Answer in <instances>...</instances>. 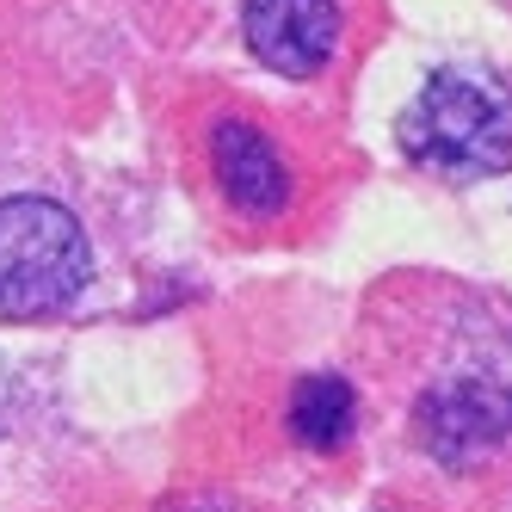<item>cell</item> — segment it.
<instances>
[{
	"mask_svg": "<svg viewBox=\"0 0 512 512\" xmlns=\"http://www.w3.org/2000/svg\"><path fill=\"white\" fill-rule=\"evenodd\" d=\"M247 50L278 75H315L340 44L334 0H247L241 13Z\"/></svg>",
	"mask_w": 512,
	"mask_h": 512,
	"instance_id": "3",
	"label": "cell"
},
{
	"mask_svg": "<svg viewBox=\"0 0 512 512\" xmlns=\"http://www.w3.org/2000/svg\"><path fill=\"white\" fill-rule=\"evenodd\" d=\"M352 420H358V401H352L346 377L315 371L290 389V432H297L309 451H340L352 438Z\"/></svg>",
	"mask_w": 512,
	"mask_h": 512,
	"instance_id": "5",
	"label": "cell"
},
{
	"mask_svg": "<svg viewBox=\"0 0 512 512\" xmlns=\"http://www.w3.org/2000/svg\"><path fill=\"white\" fill-rule=\"evenodd\" d=\"M93 278V247L56 198H0V321L68 309Z\"/></svg>",
	"mask_w": 512,
	"mask_h": 512,
	"instance_id": "2",
	"label": "cell"
},
{
	"mask_svg": "<svg viewBox=\"0 0 512 512\" xmlns=\"http://www.w3.org/2000/svg\"><path fill=\"white\" fill-rule=\"evenodd\" d=\"M401 149L445 179H488L512 167V93L469 68H438L401 112Z\"/></svg>",
	"mask_w": 512,
	"mask_h": 512,
	"instance_id": "1",
	"label": "cell"
},
{
	"mask_svg": "<svg viewBox=\"0 0 512 512\" xmlns=\"http://www.w3.org/2000/svg\"><path fill=\"white\" fill-rule=\"evenodd\" d=\"M167 512H235L229 500H210V494H192V500H173Z\"/></svg>",
	"mask_w": 512,
	"mask_h": 512,
	"instance_id": "6",
	"label": "cell"
},
{
	"mask_svg": "<svg viewBox=\"0 0 512 512\" xmlns=\"http://www.w3.org/2000/svg\"><path fill=\"white\" fill-rule=\"evenodd\" d=\"M210 161H216V179H223V198L247 216H272L290 204V167L278 161V149L253 130V124H216L210 136Z\"/></svg>",
	"mask_w": 512,
	"mask_h": 512,
	"instance_id": "4",
	"label": "cell"
}]
</instances>
